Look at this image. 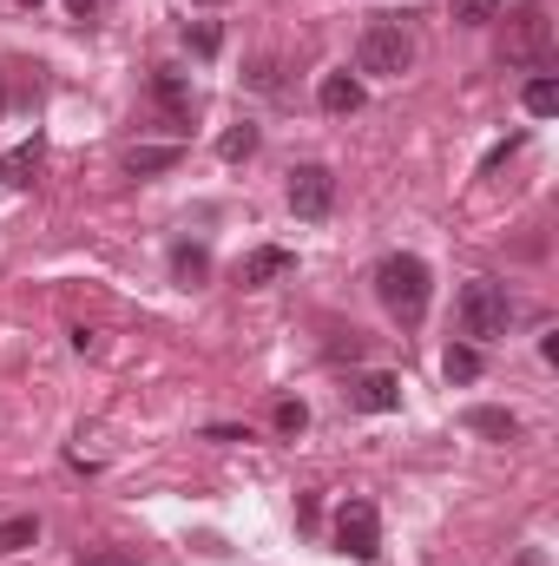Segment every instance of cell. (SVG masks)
<instances>
[{
    "instance_id": "cell-1",
    "label": "cell",
    "mask_w": 559,
    "mask_h": 566,
    "mask_svg": "<svg viewBox=\"0 0 559 566\" xmlns=\"http://www.w3.org/2000/svg\"><path fill=\"white\" fill-rule=\"evenodd\" d=\"M376 296H382V310H389L395 323H421V316H428V264L409 258V251L382 258V264H376Z\"/></svg>"
},
{
    "instance_id": "cell-2",
    "label": "cell",
    "mask_w": 559,
    "mask_h": 566,
    "mask_svg": "<svg viewBox=\"0 0 559 566\" xmlns=\"http://www.w3.org/2000/svg\"><path fill=\"white\" fill-rule=\"evenodd\" d=\"M415 66V33L402 20H369L362 40H356V73L369 80H402Z\"/></svg>"
},
{
    "instance_id": "cell-3",
    "label": "cell",
    "mask_w": 559,
    "mask_h": 566,
    "mask_svg": "<svg viewBox=\"0 0 559 566\" xmlns=\"http://www.w3.org/2000/svg\"><path fill=\"white\" fill-rule=\"evenodd\" d=\"M454 316H461V336H474V343H494V336H507V323H514V296H507V283L474 277L467 290H461Z\"/></svg>"
},
{
    "instance_id": "cell-4",
    "label": "cell",
    "mask_w": 559,
    "mask_h": 566,
    "mask_svg": "<svg viewBox=\"0 0 559 566\" xmlns=\"http://www.w3.org/2000/svg\"><path fill=\"white\" fill-rule=\"evenodd\" d=\"M507 60L514 66H547L553 60V13L547 7H514L507 13Z\"/></svg>"
},
{
    "instance_id": "cell-5",
    "label": "cell",
    "mask_w": 559,
    "mask_h": 566,
    "mask_svg": "<svg viewBox=\"0 0 559 566\" xmlns=\"http://www.w3.org/2000/svg\"><path fill=\"white\" fill-rule=\"evenodd\" d=\"M336 554H349V560H362V566L382 554V521H376L369 501H342L336 507Z\"/></svg>"
},
{
    "instance_id": "cell-6",
    "label": "cell",
    "mask_w": 559,
    "mask_h": 566,
    "mask_svg": "<svg viewBox=\"0 0 559 566\" xmlns=\"http://www.w3.org/2000/svg\"><path fill=\"white\" fill-rule=\"evenodd\" d=\"M329 205H336L329 165H296V171H289V211H296V218H329Z\"/></svg>"
},
{
    "instance_id": "cell-7",
    "label": "cell",
    "mask_w": 559,
    "mask_h": 566,
    "mask_svg": "<svg viewBox=\"0 0 559 566\" xmlns=\"http://www.w3.org/2000/svg\"><path fill=\"white\" fill-rule=\"evenodd\" d=\"M349 409H362V416H389V409H402V376H389V369L356 376V382H349Z\"/></svg>"
},
{
    "instance_id": "cell-8",
    "label": "cell",
    "mask_w": 559,
    "mask_h": 566,
    "mask_svg": "<svg viewBox=\"0 0 559 566\" xmlns=\"http://www.w3.org/2000/svg\"><path fill=\"white\" fill-rule=\"evenodd\" d=\"M151 99L165 106V119H171V133H184V126H191V80H184V73H171V66H158V73H151Z\"/></svg>"
},
{
    "instance_id": "cell-9",
    "label": "cell",
    "mask_w": 559,
    "mask_h": 566,
    "mask_svg": "<svg viewBox=\"0 0 559 566\" xmlns=\"http://www.w3.org/2000/svg\"><path fill=\"white\" fill-rule=\"evenodd\" d=\"M296 271V251H283V244H264V251H251L244 264H238V283L244 290H264V283H277Z\"/></svg>"
},
{
    "instance_id": "cell-10",
    "label": "cell",
    "mask_w": 559,
    "mask_h": 566,
    "mask_svg": "<svg viewBox=\"0 0 559 566\" xmlns=\"http://www.w3.org/2000/svg\"><path fill=\"white\" fill-rule=\"evenodd\" d=\"M316 99H323V113H362V80L356 73H323V86H316Z\"/></svg>"
},
{
    "instance_id": "cell-11",
    "label": "cell",
    "mask_w": 559,
    "mask_h": 566,
    "mask_svg": "<svg viewBox=\"0 0 559 566\" xmlns=\"http://www.w3.org/2000/svg\"><path fill=\"white\" fill-rule=\"evenodd\" d=\"M40 178V139H27V145H13L7 158H0V185H13V191H27Z\"/></svg>"
},
{
    "instance_id": "cell-12",
    "label": "cell",
    "mask_w": 559,
    "mask_h": 566,
    "mask_svg": "<svg viewBox=\"0 0 559 566\" xmlns=\"http://www.w3.org/2000/svg\"><path fill=\"white\" fill-rule=\"evenodd\" d=\"M461 428H467V434H481V441H514V434H520V422H514L507 409H467Z\"/></svg>"
},
{
    "instance_id": "cell-13",
    "label": "cell",
    "mask_w": 559,
    "mask_h": 566,
    "mask_svg": "<svg viewBox=\"0 0 559 566\" xmlns=\"http://www.w3.org/2000/svg\"><path fill=\"white\" fill-rule=\"evenodd\" d=\"M171 277L178 283H204L211 277V251H204V244H178V251H171Z\"/></svg>"
},
{
    "instance_id": "cell-14",
    "label": "cell",
    "mask_w": 559,
    "mask_h": 566,
    "mask_svg": "<svg viewBox=\"0 0 559 566\" xmlns=\"http://www.w3.org/2000/svg\"><path fill=\"white\" fill-rule=\"evenodd\" d=\"M178 165V145H139L133 158H126V171L133 178H151V171H171Z\"/></svg>"
},
{
    "instance_id": "cell-15",
    "label": "cell",
    "mask_w": 559,
    "mask_h": 566,
    "mask_svg": "<svg viewBox=\"0 0 559 566\" xmlns=\"http://www.w3.org/2000/svg\"><path fill=\"white\" fill-rule=\"evenodd\" d=\"M33 541H40V521H33V514L0 521V560H7V554H20V547H33Z\"/></svg>"
},
{
    "instance_id": "cell-16",
    "label": "cell",
    "mask_w": 559,
    "mask_h": 566,
    "mask_svg": "<svg viewBox=\"0 0 559 566\" xmlns=\"http://www.w3.org/2000/svg\"><path fill=\"white\" fill-rule=\"evenodd\" d=\"M447 13H454L461 27H494V20H500V0H447Z\"/></svg>"
},
{
    "instance_id": "cell-17",
    "label": "cell",
    "mask_w": 559,
    "mask_h": 566,
    "mask_svg": "<svg viewBox=\"0 0 559 566\" xmlns=\"http://www.w3.org/2000/svg\"><path fill=\"white\" fill-rule=\"evenodd\" d=\"M441 369H447V382H474V376H481V349H474V343H461V349H447V363H441Z\"/></svg>"
},
{
    "instance_id": "cell-18",
    "label": "cell",
    "mask_w": 559,
    "mask_h": 566,
    "mask_svg": "<svg viewBox=\"0 0 559 566\" xmlns=\"http://www.w3.org/2000/svg\"><path fill=\"white\" fill-rule=\"evenodd\" d=\"M527 113H534V119H553V113H559V86L547 80V73L527 86Z\"/></svg>"
},
{
    "instance_id": "cell-19",
    "label": "cell",
    "mask_w": 559,
    "mask_h": 566,
    "mask_svg": "<svg viewBox=\"0 0 559 566\" xmlns=\"http://www.w3.org/2000/svg\"><path fill=\"white\" fill-rule=\"evenodd\" d=\"M251 151H257V126H231L218 139V158H251Z\"/></svg>"
},
{
    "instance_id": "cell-20",
    "label": "cell",
    "mask_w": 559,
    "mask_h": 566,
    "mask_svg": "<svg viewBox=\"0 0 559 566\" xmlns=\"http://www.w3.org/2000/svg\"><path fill=\"white\" fill-rule=\"evenodd\" d=\"M271 422H277V434H303V428H309V409H303V402H277Z\"/></svg>"
},
{
    "instance_id": "cell-21",
    "label": "cell",
    "mask_w": 559,
    "mask_h": 566,
    "mask_svg": "<svg viewBox=\"0 0 559 566\" xmlns=\"http://www.w3.org/2000/svg\"><path fill=\"white\" fill-rule=\"evenodd\" d=\"M80 566H139V554H119V547H99V554H80Z\"/></svg>"
},
{
    "instance_id": "cell-22",
    "label": "cell",
    "mask_w": 559,
    "mask_h": 566,
    "mask_svg": "<svg viewBox=\"0 0 559 566\" xmlns=\"http://www.w3.org/2000/svg\"><path fill=\"white\" fill-rule=\"evenodd\" d=\"M184 40H191V53H204V60H211V53H218V27H191V33H184Z\"/></svg>"
},
{
    "instance_id": "cell-23",
    "label": "cell",
    "mask_w": 559,
    "mask_h": 566,
    "mask_svg": "<svg viewBox=\"0 0 559 566\" xmlns=\"http://www.w3.org/2000/svg\"><path fill=\"white\" fill-rule=\"evenodd\" d=\"M66 7H73V20H93V7H99V0H66Z\"/></svg>"
},
{
    "instance_id": "cell-24",
    "label": "cell",
    "mask_w": 559,
    "mask_h": 566,
    "mask_svg": "<svg viewBox=\"0 0 559 566\" xmlns=\"http://www.w3.org/2000/svg\"><path fill=\"white\" fill-rule=\"evenodd\" d=\"M20 7H40V0H20Z\"/></svg>"
},
{
    "instance_id": "cell-25",
    "label": "cell",
    "mask_w": 559,
    "mask_h": 566,
    "mask_svg": "<svg viewBox=\"0 0 559 566\" xmlns=\"http://www.w3.org/2000/svg\"><path fill=\"white\" fill-rule=\"evenodd\" d=\"M198 7H211V0H198Z\"/></svg>"
}]
</instances>
